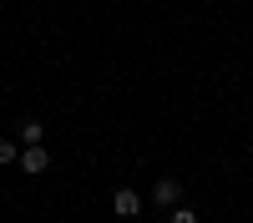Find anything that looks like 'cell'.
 <instances>
[{"label": "cell", "mask_w": 253, "mask_h": 223, "mask_svg": "<svg viewBox=\"0 0 253 223\" xmlns=\"http://www.w3.org/2000/svg\"><path fill=\"white\" fill-rule=\"evenodd\" d=\"M177 198H182V178L167 173V178H157V182H152V203H157V208L172 213V208H177Z\"/></svg>", "instance_id": "obj_1"}, {"label": "cell", "mask_w": 253, "mask_h": 223, "mask_svg": "<svg viewBox=\"0 0 253 223\" xmlns=\"http://www.w3.org/2000/svg\"><path fill=\"white\" fill-rule=\"evenodd\" d=\"M20 173H31V178L51 173V147L46 142H41V147H20Z\"/></svg>", "instance_id": "obj_2"}, {"label": "cell", "mask_w": 253, "mask_h": 223, "mask_svg": "<svg viewBox=\"0 0 253 223\" xmlns=\"http://www.w3.org/2000/svg\"><path fill=\"white\" fill-rule=\"evenodd\" d=\"M112 213H117V218H137V213H142V193H137V188H117V193H112Z\"/></svg>", "instance_id": "obj_3"}, {"label": "cell", "mask_w": 253, "mask_h": 223, "mask_svg": "<svg viewBox=\"0 0 253 223\" xmlns=\"http://www.w3.org/2000/svg\"><path fill=\"white\" fill-rule=\"evenodd\" d=\"M15 142H20V147H41V142H46V122H41V117H26V122H20V132H15Z\"/></svg>", "instance_id": "obj_4"}, {"label": "cell", "mask_w": 253, "mask_h": 223, "mask_svg": "<svg viewBox=\"0 0 253 223\" xmlns=\"http://www.w3.org/2000/svg\"><path fill=\"white\" fill-rule=\"evenodd\" d=\"M10 162H20V142L15 137H0V168H10Z\"/></svg>", "instance_id": "obj_5"}, {"label": "cell", "mask_w": 253, "mask_h": 223, "mask_svg": "<svg viewBox=\"0 0 253 223\" xmlns=\"http://www.w3.org/2000/svg\"><path fill=\"white\" fill-rule=\"evenodd\" d=\"M167 223H203V213H198V208H172Z\"/></svg>", "instance_id": "obj_6"}]
</instances>
